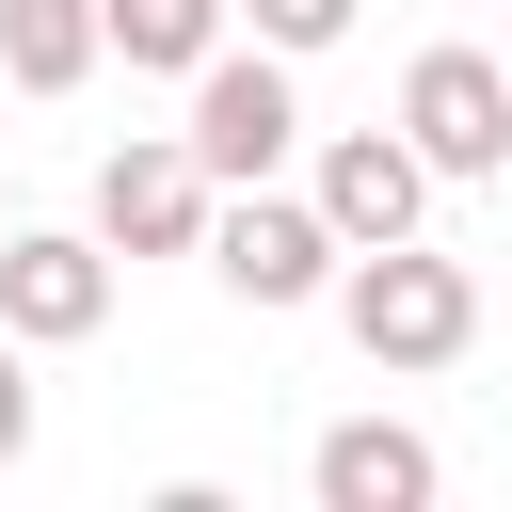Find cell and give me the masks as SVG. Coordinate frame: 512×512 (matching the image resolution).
<instances>
[{"label":"cell","mask_w":512,"mask_h":512,"mask_svg":"<svg viewBox=\"0 0 512 512\" xmlns=\"http://www.w3.org/2000/svg\"><path fill=\"white\" fill-rule=\"evenodd\" d=\"M352 16H368V0H240V32H256V48H288V64H320Z\"/></svg>","instance_id":"obj_11"},{"label":"cell","mask_w":512,"mask_h":512,"mask_svg":"<svg viewBox=\"0 0 512 512\" xmlns=\"http://www.w3.org/2000/svg\"><path fill=\"white\" fill-rule=\"evenodd\" d=\"M304 192H320V208H336V240L368 256V240H416V208H432V160H416V128H336Z\"/></svg>","instance_id":"obj_7"},{"label":"cell","mask_w":512,"mask_h":512,"mask_svg":"<svg viewBox=\"0 0 512 512\" xmlns=\"http://www.w3.org/2000/svg\"><path fill=\"white\" fill-rule=\"evenodd\" d=\"M400 128L432 176H512V64L496 48H416L400 64Z\"/></svg>","instance_id":"obj_6"},{"label":"cell","mask_w":512,"mask_h":512,"mask_svg":"<svg viewBox=\"0 0 512 512\" xmlns=\"http://www.w3.org/2000/svg\"><path fill=\"white\" fill-rule=\"evenodd\" d=\"M112 64V16L96 0H0V80L16 96H80Z\"/></svg>","instance_id":"obj_9"},{"label":"cell","mask_w":512,"mask_h":512,"mask_svg":"<svg viewBox=\"0 0 512 512\" xmlns=\"http://www.w3.org/2000/svg\"><path fill=\"white\" fill-rule=\"evenodd\" d=\"M304 480H320V512H432V432H400V416H336L320 448H304Z\"/></svg>","instance_id":"obj_8"},{"label":"cell","mask_w":512,"mask_h":512,"mask_svg":"<svg viewBox=\"0 0 512 512\" xmlns=\"http://www.w3.org/2000/svg\"><path fill=\"white\" fill-rule=\"evenodd\" d=\"M96 16H112V64H128V80H192L240 0H96Z\"/></svg>","instance_id":"obj_10"},{"label":"cell","mask_w":512,"mask_h":512,"mask_svg":"<svg viewBox=\"0 0 512 512\" xmlns=\"http://www.w3.org/2000/svg\"><path fill=\"white\" fill-rule=\"evenodd\" d=\"M336 272H352V240H336V208L320 192H224L208 208V288L224 304H256V320H288V304H336Z\"/></svg>","instance_id":"obj_2"},{"label":"cell","mask_w":512,"mask_h":512,"mask_svg":"<svg viewBox=\"0 0 512 512\" xmlns=\"http://www.w3.org/2000/svg\"><path fill=\"white\" fill-rule=\"evenodd\" d=\"M0 224H16V192H0Z\"/></svg>","instance_id":"obj_13"},{"label":"cell","mask_w":512,"mask_h":512,"mask_svg":"<svg viewBox=\"0 0 512 512\" xmlns=\"http://www.w3.org/2000/svg\"><path fill=\"white\" fill-rule=\"evenodd\" d=\"M288 144H304L288 48H208V64H192V160H208L224 192H256V176H288Z\"/></svg>","instance_id":"obj_3"},{"label":"cell","mask_w":512,"mask_h":512,"mask_svg":"<svg viewBox=\"0 0 512 512\" xmlns=\"http://www.w3.org/2000/svg\"><path fill=\"white\" fill-rule=\"evenodd\" d=\"M96 320H112V240L96 224H0V336L80 352Z\"/></svg>","instance_id":"obj_5"},{"label":"cell","mask_w":512,"mask_h":512,"mask_svg":"<svg viewBox=\"0 0 512 512\" xmlns=\"http://www.w3.org/2000/svg\"><path fill=\"white\" fill-rule=\"evenodd\" d=\"M32 464V336H0V480Z\"/></svg>","instance_id":"obj_12"},{"label":"cell","mask_w":512,"mask_h":512,"mask_svg":"<svg viewBox=\"0 0 512 512\" xmlns=\"http://www.w3.org/2000/svg\"><path fill=\"white\" fill-rule=\"evenodd\" d=\"M336 336H352L384 384L464 368V352H480V272H464V256H432V240H368V256L336 272Z\"/></svg>","instance_id":"obj_1"},{"label":"cell","mask_w":512,"mask_h":512,"mask_svg":"<svg viewBox=\"0 0 512 512\" xmlns=\"http://www.w3.org/2000/svg\"><path fill=\"white\" fill-rule=\"evenodd\" d=\"M208 208H224V176L192 160V128L96 160V240H112V256H208Z\"/></svg>","instance_id":"obj_4"}]
</instances>
